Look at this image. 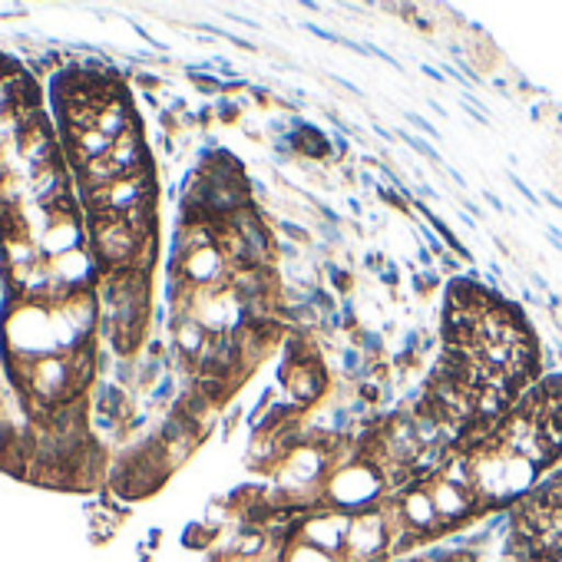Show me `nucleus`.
<instances>
[{
	"mask_svg": "<svg viewBox=\"0 0 562 562\" xmlns=\"http://www.w3.org/2000/svg\"><path fill=\"white\" fill-rule=\"evenodd\" d=\"M562 457V378L529 387L519 404L476 440L453 450V467L476 493L483 513L519 503Z\"/></svg>",
	"mask_w": 562,
	"mask_h": 562,
	"instance_id": "f03ea898",
	"label": "nucleus"
},
{
	"mask_svg": "<svg viewBox=\"0 0 562 562\" xmlns=\"http://www.w3.org/2000/svg\"><path fill=\"white\" fill-rule=\"evenodd\" d=\"M539 348L516 312L486 289L450 292L443 318V358L427 384L420 420L463 447L499 424L532 387Z\"/></svg>",
	"mask_w": 562,
	"mask_h": 562,
	"instance_id": "f257e3e1",
	"label": "nucleus"
},
{
	"mask_svg": "<svg viewBox=\"0 0 562 562\" xmlns=\"http://www.w3.org/2000/svg\"><path fill=\"white\" fill-rule=\"evenodd\" d=\"M506 555L509 562H562V467L513 503Z\"/></svg>",
	"mask_w": 562,
	"mask_h": 562,
	"instance_id": "7ed1b4c3",
	"label": "nucleus"
}]
</instances>
